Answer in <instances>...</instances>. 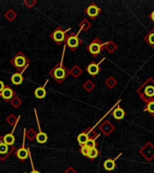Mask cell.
<instances>
[{
    "mask_svg": "<svg viewBox=\"0 0 154 173\" xmlns=\"http://www.w3.org/2000/svg\"><path fill=\"white\" fill-rule=\"evenodd\" d=\"M104 48V43L100 41V39L98 38H95L94 39L90 44L87 46V51L94 56V57H96L103 50Z\"/></svg>",
    "mask_w": 154,
    "mask_h": 173,
    "instance_id": "obj_3",
    "label": "cell"
},
{
    "mask_svg": "<svg viewBox=\"0 0 154 173\" xmlns=\"http://www.w3.org/2000/svg\"><path fill=\"white\" fill-rule=\"evenodd\" d=\"M105 83H106V85L108 87V89H114L117 85V81H116V80L114 77H109Z\"/></svg>",
    "mask_w": 154,
    "mask_h": 173,
    "instance_id": "obj_23",
    "label": "cell"
},
{
    "mask_svg": "<svg viewBox=\"0 0 154 173\" xmlns=\"http://www.w3.org/2000/svg\"><path fill=\"white\" fill-rule=\"evenodd\" d=\"M84 87H85V89H86L87 91H90V90H92V89L95 88V85H94L91 81H87V82L84 85Z\"/></svg>",
    "mask_w": 154,
    "mask_h": 173,
    "instance_id": "obj_27",
    "label": "cell"
},
{
    "mask_svg": "<svg viewBox=\"0 0 154 173\" xmlns=\"http://www.w3.org/2000/svg\"><path fill=\"white\" fill-rule=\"evenodd\" d=\"M144 41L152 47V49H154V29H152L148 35L144 37Z\"/></svg>",
    "mask_w": 154,
    "mask_h": 173,
    "instance_id": "obj_16",
    "label": "cell"
},
{
    "mask_svg": "<svg viewBox=\"0 0 154 173\" xmlns=\"http://www.w3.org/2000/svg\"><path fill=\"white\" fill-rule=\"evenodd\" d=\"M98 155H99V150H97L96 148H93V149H90L87 157H88V159H90V160L93 161V160H95Z\"/></svg>",
    "mask_w": 154,
    "mask_h": 173,
    "instance_id": "obj_25",
    "label": "cell"
},
{
    "mask_svg": "<svg viewBox=\"0 0 154 173\" xmlns=\"http://www.w3.org/2000/svg\"><path fill=\"white\" fill-rule=\"evenodd\" d=\"M14 96V93L13 91V89L11 88H5L4 90L1 92V97L5 99V100H10L12 99Z\"/></svg>",
    "mask_w": 154,
    "mask_h": 173,
    "instance_id": "obj_13",
    "label": "cell"
},
{
    "mask_svg": "<svg viewBox=\"0 0 154 173\" xmlns=\"http://www.w3.org/2000/svg\"><path fill=\"white\" fill-rule=\"evenodd\" d=\"M144 111L147 112L148 114H150L152 116H154V100L145 104Z\"/></svg>",
    "mask_w": 154,
    "mask_h": 173,
    "instance_id": "obj_19",
    "label": "cell"
},
{
    "mask_svg": "<svg viewBox=\"0 0 154 173\" xmlns=\"http://www.w3.org/2000/svg\"><path fill=\"white\" fill-rule=\"evenodd\" d=\"M100 131L105 134V135H109L111 133L114 132L115 130V126L108 120H106L104 123H102L99 126Z\"/></svg>",
    "mask_w": 154,
    "mask_h": 173,
    "instance_id": "obj_8",
    "label": "cell"
},
{
    "mask_svg": "<svg viewBox=\"0 0 154 173\" xmlns=\"http://www.w3.org/2000/svg\"><path fill=\"white\" fill-rule=\"evenodd\" d=\"M50 74L57 81H61L68 76L69 72H68L67 69H64L62 66H59V67H56L52 71H51Z\"/></svg>",
    "mask_w": 154,
    "mask_h": 173,
    "instance_id": "obj_5",
    "label": "cell"
},
{
    "mask_svg": "<svg viewBox=\"0 0 154 173\" xmlns=\"http://www.w3.org/2000/svg\"><path fill=\"white\" fill-rule=\"evenodd\" d=\"M31 173H40V172H39V171H35V170H34V171H32Z\"/></svg>",
    "mask_w": 154,
    "mask_h": 173,
    "instance_id": "obj_32",
    "label": "cell"
},
{
    "mask_svg": "<svg viewBox=\"0 0 154 173\" xmlns=\"http://www.w3.org/2000/svg\"><path fill=\"white\" fill-rule=\"evenodd\" d=\"M104 48L107 50L109 53L112 54V53H114L117 50V45H116V43L115 42L109 41V42H107L106 44H104Z\"/></svg>",
    "mask_w": 154,
    "mask_h": 173,
    "instance_id": "obj_15",
    "label": "cell"
},
{
    "mask_svg": "<svg viewBox=\"0 0 154 173\" xmlns=\"http://www.w3.org/2000/svg\"><path fill=\"white\" fill-rule=\"evenodd\" d=\"M85 145H86L87 148H89V149H93V148H95V146H96V142H95V140L88 139V141L86 142Z\"/></svg>",
    "mask_w": 154,
    "mask_h": 173,
    "instance_id": "obj_26",
    "label": "cell"
},
{
    "mask_svg": "<svg viewBox=\"0 0 154 173\" xmlns=\"http://www.w3.org/2000/svg\"><path fill=\"white\" fill-rule=\"evenodd\" d=\"M29 62H30L29 60L21 52L18 53L16 56H14L12 60L13 65L18 70H23L29 64Z\"/></svg>",
    "mask_w": 154,
    "mask_h": 173,
    "instance_id": "obj_2",
    "label": "cell"
},
{
    "mask_svg": "<svg viewBox=\"0 0 154 173\" xmlns=\"http://www.w3.org/2000/svg\"><path fill=\"white\" fill-rule=\"evenodd\" d=\"M88 135H87V133H81L80 134H79V136H78V142H79V143L81 145V146H83L86 144V142L88 141Z\"/></svg>",
    "mask_w": 154,
    "mask_h": 173,
    "instance_id": "obj_20",
    "label": "cell"
},
{
    "mask_svg": "<svg viewBox=\"0 0 154 173\" xmlns=\"http://www.w3.org/2000/svg\"><path fill=\"white\" fill-rule=\"evenodd\" d=\"M16 156H17L21 161H24V160L27 159V157H28V150L25 149L24 147L20 148L19 150L16 151Z\"/></svg>",
    "mask_w": 154,
    "mask_h": 173,
    "instance_id": "obj_17",
    "label": "cell"
},
{
    "mask_svg": "<svg viewBox=\"0 0 154 173\" xmlns=\"http://www.w3.org/2000/svg\"><path fill=\"white\" fill-rule=\"evenodd\" d=\"M86 14L91 18V19H95L96 18L97 16H98V14L101 13V9L95 5V3H92V4H90L87 7V9H86Z\"/></svg>",
    "mask_w": 154,
    "mask_h": 173,
    "instance_id": "obj_7",
    "label": "cell"
},
{
    "mask_svg": "<svg viewBox=\"0 0 154 173\" xmlns=\"http://www.w3.org/2000/svg\"><path fill=\"white\" fill-rule=\"evenodd\" d=\"M23 80H24V78L20 73H15L11 77V81L14 85H20L22 84Z\"/></svg>",
    "mask_w": 154,
    "mask_h": 173,
    "instance_id": "obj_18",
    "label": "cell"
},
{
    "mask_svg": "<svg viewBox=\"0 0 154 173\" xmlns=\"http://www.w3.org/2000/svg\"><path fill=\"white\" fill-rule=\"evenodd\" d=\"M89 150H90V149L87 148L86 145L81 146V150H80V151H81V153L83 154L84 156H87V155H88V153H89Z\"/></svg>",
    "mask_w": 154,
    "mask_h": 173,
    "instance_id": "obj_29",
    "label": "cell"
},
{
    "mask_svg": "<svg viewBox=\"0 0 154 173\" xmlns=\"http://www.w3.org/2000/svg\"><path fill=\"white\" fill-rule=\"evenodd\" d=\"M137 93L140 98L146 104L154 100V80L148 78L138 89Z\"/></svg>",
    "mask_w": 154,
    "mask_h": 173,
    "instance_id": "obj_1",
    "label": "cell"
},
{
    "mask_svg": "<svg viewBox=\"0 0 154 173\" xmlns=\"http://www.w3.org/2000/svg\"><path fill=\"white\" fill-rule=\"evenodd\" d=\"M51 37L57 43H62V42L65 41L66 35H65L64 31H62L60 28H59V29L55 30V31L51 34Z\"/></svg>",
    "mask_w": 154,
    "mask_h": 173,
    "instance_id": "obj_9",
    "label": "cell"
},
{
    "mask_svg": "<svg viewBox=\"0 0 154 173\" xmlns=\"http://www.w3.org/2000/svg\"><path fill=\"white\" fill-rule=\"evenodd\" d=\"M100 70H101V69H100L99 65H98L97 63H95V62L90 63V64L87 67V73H88L89 75L93 76V77L96 76V75L100 72Z\"/></svg>",
    "mask_w": 154,
    "mask_h": 173,
    "instance_id": "obj_10",
    "label": "cell"
},
{
    "mask_svg": "<svg viewBox=\"0 0 154 173\" xmlns=\"http://www.w3.org/2000/svg\"><path fill=\"white\" fill-rule=\"evenodd\" d=\"M81 40L78 37L77 35H71L66 40V43L67 45L71 48L72 51L76 50L78 47L81 44Z\"/></svg>",
    "mask_w": 154,
    "mask_h": 173,
    "instance_id": "obj_6",
    "label": "cell"
},
{
    "mask_svg": "<svg viewBox=\"0 0 154 173\" xmlns=\"http://www.w3.org/2000/svg\"><path fill=\"white\" fill-rule=\"evenodd\" d=\"M149 17H150V19H151L152 22H154V10L149 14Z\"/></svg>",
    "mask_w": 154,
    "mask_h": 173,
    "instance_id": "obj_31",
    "label": "cell"
},
{
    "mask_svg": "<svg viewBox=\"0 0 154 173\" xmlns=\"http://www.w3.org/2000/svg\"><path fill=\"white\" fill-rule=\"evenodd\" d=\"M80 25H81V28L83 29L84 31H87V29H88V28L90 27V25H91V24L88 23V22H87V20H83Z\"/></svg>",
    "mask_w": 154,
    "mask_h": 173,
    "instance_id": "obj_28",
    "label": "cell"
},
{
    "mask_svg": "<svg viewBox=\"0 0 154 173\" xmlns=\"http://www.w3.org/2000/svg\"><path fill=\"white\" fill-rule=\"evenodd\" d=\"M4 89H5V84H4V82H3V81L0 80V93L4 90Z\"/></svg>",
    "mask_w": 154,
    "mask_h": 173,
    "instance_id": "obj_30",
    "label": "cell"
},
{
    "mask_svg": "<svg viewBox=\"0 0 154 173\" xmlns=\"http://www.w3.org/2000/svg\"><path fill=\"white\" fill-rule=\"evenodd\" d=\"M47 134H44V133H43L42 131H40L39 134H38L37 136H36V141H37L39 143H45V142H47Z\"/></svg>",
    "mask_w": 154,
    "mask_h": 173,
    "instance_id": "obj_22",
    "label": "cell"
},
{
    "mask_svg": "<svg viewBox=\"0 0 154 173\" xmlns=\"http://www.w3.org/2000/svg\"><path fill=\"white\" fill-rule=\"evenodd\" d=\"M14 136L13 134H6L3 138V141L7 145H13L14 142Z\"/></svg>",
    "mask_w": 154,
    "mask_h": 173,
    "instance_id": "obj_24",
    "label": "cell"
},
{
    "mask_svg": "<svg viewBox=\"0 0 154 173\" xmlns=\"http://www.w3.org/2000/svg\"><path fill=\"white\" fill-rule=\"evenodd\" d=\"M10 150H11V149L9 148V146L7 144H6L2 141H0V158L2 160H4L6 155H8Z\"/></svg>",
    "mask_w": 154,
    "mask_h": 173,
    "instance_id": "obj_12",
    "label": "cell"
},
{
    "mask_svg": "<svg viewBox=\"0 0 154 173\" xmlns=\"http://www.w3.org/2000/svg\"><path fill=\"white\" fill-rule=\"evenodd\" d=\"M121 155H122V153H120L115 160L108 159V160H107L106 162H104V168H105V170L107 171H112L113 170H115V168H116V159H118Z\"/></svg>",
    "mask_w": 154,
    "mask_h": 173,
    "instance_id": "obj_11",
    "label": "cell"
},
{
    "mask_svg": "<svg viewBox=\"0 0 154 173\" xmlns=\"http://www.w3.org/2000/svg\"><path fill=\"white\" fill-rule=\"evenodd\" d=\"M124 115H125V112L124 110L120 107V106H117L116 108L114 109L113 111V116L116 119V120H122L124 118Z\"/></svg>",
    "mask_w": 154,
    "mask_h": 173,
    "instance_id": "obj_14",
    "label": "cell"
},
{
    "mask_svg": "<svg viewBox=\"0 0 154 173\" xmlns=\"http://www.w3.org/2000/svg\"><path fill=\"white\" fill-rule=\"evenodd\" d=\"M34 95H35L36 97L39 98V99L44 98L45 96H46V90H45L44 88H38L34 91Z\"/></svg>",
    "mask_w": 154,
    "mask_h": 173,
    "instance_id": "obj_21",
    "label": "cell"
},
{
    "mask_svg": "<svg viewBox=\"0 0 154 173\" xmlns=\"http://www.w3.org/2000/svg\"><path fill=\"white\" fill-rule=\"evenodd\" d=\"M140 154L142 155V157L148 161V162H151L152 161V159L154 158V145L151 142H148L142 149L140 150Z\"/></svg>",
    "mask_w": 154,
    "mask_h": 173,
    "instance_id": "obj_4",
    "label": "cell"
}]
</instances>
